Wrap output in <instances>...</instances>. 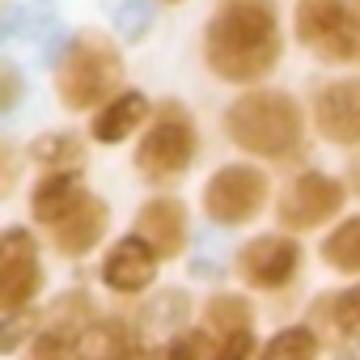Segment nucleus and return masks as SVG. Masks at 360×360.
<instances>
[{
  "label": "nucleus",
  "mask_w": 360,
  "mask_h": 360,
  "mask_svg": "<svg viewBox=\"0 0 360 360\" xmlns=\"http://www.w3.org/2000/svg\"><path fill=\"white\" fill-rule=\"evenodd\" d=\"M169 5H178V0H169Z\"/></svg>",
  "instance_id": "30"
},
{
  "label": "nucleus",
  "mask_w": 360,
  "mask_h": 360,
  "mask_svg": "<svg viewBox=\"0 0 360 360\" xmlns=\"http://www.w3.org/2000/svg\"><path fill=\"white\" fill-rule=\"evenodd\" d=\"M204 318H208V330H217L221 339H229V335L255 326V305L246 297H238V292H217V297H208Z\"/></svg>",
  "instance_id": "18"
},
{
  "label": "nucleus",
  "mask_w": 360,
  "mask_h": 360,
  "mask_svg": "<svg viewBox=\"0 0 360 360\" xmlns=\"http://www.w3.org/2000/svg\"><path fill=\"white\" fill-rule=\"evenodd\" d=\"M301 267V246L284 233H263V238H250L242 250H238V276L250 284V288H284L292 284Z\"/></svg>",
  "instance_id": "8"
},
{
  "label": "nucleus",
  "mask_w": 360,
  "mask_h": 360,
  "mask_svg": "<svg viewBox=\"0 0 360 360\" xmlns=\"http://www.w3.org/2000/svg\"><path fill=\"white\" fill-rule=\"evenodd\" d=\"M195 148H200V136H195V119L183 102H161L148 119V131L144 140L136 144V174L153 187H169L178 183L191 161H195Z\"/></svg>",
  "instance_id": "4"
},
{
  "label": "nucleus",
  "mask_w": 360,
  "mask_h": 360,
  "mask_svg": "<svg viewBox=\"0 0 360 360\" xmlns=\"http://www.w3.org/2000/svg\"><path fill=\"white\" fill-rule=\"evenodd\" d=\"M339 360H360V339H347V347L339 352Z\"/></svg>",
  "instance_id": "29"
},
{
  "label": "nucleus",
  "mask_w": 360,
  "mask_h": 360,
  "mask_svg": "<svg viewBox=\"0 0 360 360\" xmlns=\"http://www.w3.org/2000/svg\"><path fill=\"white\" fill-rule=\"evenodd\" d=\"M153 119V106H148V98L140 94V89H123V94H115L98 115H94V140L98 144H123L136 127H144Z\"/></svg>",
  "instance_id": "15"
},
{
  "label": "nucleus",
  "mask_w": 360,
  "mask_h": 360,
  "mask_svg": "<svg viewBox=\"0 0 360 360\" xmlns=\"http://www.w3.org/2000/svg\"><path fill=\"white\" fill-rule=\"evenodd\" d=\"M343 64H360V0H347V34H343Z\"/></svg>",
  "instance_id": "26"
},
{
  "label": "nucleus",
  "mask_w": 360,
  "mask_h": 360,
  "mask_svg": "<svg viewBox=\"0 0 360 360\" xmlns=\"http://www.w3.org/2000/svg\"><path fill=\"white\" fill-rule=\"evenodd\" d=\"M34 322H39V314L26 305V309H18V314H5V335H0V352L5 356H13L18 347H22V335H34Z\"/></svg>",
  "instance_id": "24"
},
{
  "label": "nucleus",
  "mask_w": 360,
  "mask_h": 360,
  "mask_svg": "<svg viewBox=\"0 0 360 360\" xmlns=\"http://www.w3.org/2000/svg\"><path fill=\"white\" fill-rule=\"evenodd\" d=\"M347 187H352V191L360 195V153H356V157L347 161Z\"/></svg>",
  "instance_id": "28"
},
{
  "label": "nucleus",
  "mask_w": 360,
  "mask_h": 360,
  "mask_svg": "<svg viewBox=\"0 0 360 360\" xmlns=\"http://www.w3.org/2000/svg\"><path fill=\"white\" fill-rule=\"evenodd\" d=\"M115 22H119V34L127 43H140L148 34V22H153V9L144 5V0H123V5L115 9Z\"/></svg>",
  "instance_id": "23"
},
{
  "label": "nucleus",
  "mask_w": 360,
  "mask_h": 360,
  "mask_svg": "<svg viewBox=\"0 0 360 360\" xmlns=\"http://www.w3.org/2000/svg\"><path fill=\"white\" fill-rule=\"evenodd\" d=\"M0 85H5L0 110H13V106H18V98H22V77H18V68H13V64H5V68H0Z\"/></svg>",
  "instance_id": "27"
},
{
  "label": "nucleus",
  "mask_w": 360,
  "mask_h": 360,
  "mask_svg": "<svg viewBox=\"0 0 360 360\" xmlns=\"http://www.w3.org/2000/svg\"><path fill=\"white\" fill-rule=\"evenodd\" d=\"M72 360H140V335L123 318H94L77 335Z\"/></svg>",
  "instance_id": "14"
},
{
  "label": "nucleus",
  "mask_w": 360,
  "mask_h": 360,
  "mask_svg": "<svg viewBox=\"0 0 360 360\" xmlns=\"http://www.w3.org/2000/svg\"><path fill=\"white\" fill-rule=\"evenodd\" d=\"M89 191H85V183L72 174V169H51L43 183L34 187V195H30V212H34V221L39 225H56V221H64L81 200H85Z\"/></svg>",
  "instance_id": "16"
},
{
  "label": "nucleus",
  "mask_w": 360,
  "mask_h": 360,
  "mask_svg": "<svg viewBox=\"0 0 360 360\" xmlns=\"http://www.w3.org/2000/svg\"><path fill=\"white\" fill-rule=\"evenodd\" d=\"M225 136L242 153L292 161L305 148V115L284 89H250L225 106Z\"/></svg>",
  "instance_id": "2"
},
{
  "label": "nucleus",
  "mask_w": 360,
  "mask_h": 360,
  "mask_svg": "<svg viewBox=\"0 0 360 360\" xmlns=\"http://www.w3.org/2000/svg\"><path fill=\"white\" fill-rule=\"evenodd\" d=\"M30 157H34L39 165H51V169H68V165H81L85 144H81V136H72V131H47V136H39V140L30 144Z\"/></svg>",
  "instance_id": "19"
},
{
  "label": "nucleus",
  "mask_w": 360,
  "mask_h": 360,
  "mask_svg": "<svg viewBox=\"0 0 360 360\" xmlns=\"http://www.w3.org/2000/svg\"><path fill=\"white\" fill-rule=\"evenodd\" d=\"M314 123L330 144H360V77L318 85Z\"/></svg>",
  "instance_id": "10"
},
{
  "label": "nucleus",
  "mask_w": 360,
  "mask_h": 360,
  "mask_svg": "<svg viewBox=\"0 0 360 360\" xmlns=\"http://www.w3.org/2000/svg\"><path fill=\"white\" fill-rule=\"evenodd\" d=\"M343 212V187L335 183L330 174H318V169H305L297 174L292 183L284 187L280 204H276V217L284 229H318L326 221H335Z\"/></svg>",
  "instance_id": "6"
},
{
  "label": "nucleus",
  "mask_w": 360,
  "mask_h": 360,
  "mask_svg": "<svg viewBox=\"0 0 360 360\" xmlns=\"http://www.w3.org/2000/svg\"><path fill=\"white\" fill-rule=\"evenodd\" d=\"M43 288V263H39V242L26 229H5L0 238V309L18 314L34 305Z\"/></svg>",
  "instance_id": "7"
},
{
  "label": "nucleus",
  "mask_w": 360,
  "mask_h": 360,
  "mask_svg": "<svg viewBox=\"0 0 360 360\" xmlns=\"http://www.w3.org/2000/svg\"><path fill=\"white\" fill-rule=\"evenodd\" d=\"M259 360H318V335L309 326H284L263 343Z\"/></svg>",
  "instance_id": "20"
},
{
  "label": "nucleus",
  "mask_w": 360,
  "mask_h": 360,
  "mask_svg": "<svg viewBox=\"0 0 360 360\" xmlns=\"http://www.w3.org/2000/svg\"><path fill=\"white\" fill-rule=\"evenodd\" d=\"M136 233H140L161 259H174L178 250H183V242H187V208H183V200H174V195L148 200V204L136 212Z\"/></svg>",
  "instance_id": "12"
},
{
  "label": "nucleus",
  "mask_w": 360,
  "mask_h": 360,
  "mask_svg": "<svg viewBox=\"0 0 360 360\" xmlns=\"http://www.w3.org/2000/svg\"><path fill=\"white\" fill-rule=\"evenodd\" d=\"M297 39L322 64H343L347 34V0H297Z\"/></svg>",
  "instance_id": "9"
},
{
  "label": "nucleus",
  "mask_w": 360,
  "mask_h": 360,
  "mask_svg": "<svg viewBox=\"0 0 360 360\" xmlns=\"http://www.w3.org/2000/svg\"><path fill=\"white\" fill-rule=\"evenodd\" d=\"M148 360H208V343L204 330H187V335H174L161 347L148 352Z\"/></svg>",
  "instance_id": "22"
},
{
  "label": "nucleus",
  "mask_w": 360,
  "mask_h": 360,
  "mask_svg": "<svg viewBox=\"0 0 360 360\" xmlns=\"http://www.w3.org/2000/svg\"><path fill=\"white\" fill-rule=\"evenodd\" d=\"M322 309H326L330 330H335L339 339H360V284H356V288L335 292Z\"/></svg>",
  "instance_id": "21"
},
{
  "label": "nucleus",
  "mask_w": 360,
  "mask_h": 360,
  "mask_svg": "<svg viewBox=\"0 0 360 360\" xmlns=\"http://www.w3.org/2000/svg\"><path fill=\"white\" fill-rule=\"evenodd\" d=\"M123 85V56L102 30H81L68 39L56 68V98L64 110H94L115 98Z\"/></svg>",
  "instance_id": "3"
},
{
  "label": "nucleus",
  "mask_w": 360,
  "mask_h": 360,
  "mask_svg": "<svg viewBox=\"0 0 360 360\" xmlns=\"http://www.w3.org/2000/svg\"><path fill=\"white\" fill-rule=\"evenodd\" d=\"M284 56L271 0H217L204 30V60L229 85H255L276 72Z\"/></svg>",
  "instance_id": "1"
},
{
  "label": "nucleus",
  "mask_w": 360,
  "mask_h": 360,
  "mask_svg": "<svg viewBox=\"0 0 360 360\" xmlns=\"http://www.w3.org/2000/svg\"><path fill=\"white\" fill-rule=\"evenodd\" d=\"M267 204V174L255 165H221L204 187V212L217 225H246Z\"/></svg>",
  "instance_id": "5"
},
{
  "label": "nucleus",
  "mask_w": 360,
  "mask_h": 360,
  "mask_svg": "<svg viewBox=\"0 0 360 360\" xmlns=\"http://www.w3.org/2000/svg\"><path fill=\"white\" fill-rule=\"evenodd\" d=\"M208 360H255V330H238L221 339V347L208 352Z\"/></svg>",
  "instance_id": "25"
},
{
  "label": "nucleus",
  "mask_w": 360,
  "mask_h": 360,
  "mask_svg": "<svg viewBox=\"0 0 360 360\" xmlns=\"http://www.w3.org/2000/svg\"><path fill=\"white\" fill-rule=\"evenodd\" d=\"M322 263L343 276H360V217H347L322 238Z\"/></svg>",
  "instance_id": "17"
},
{
  "label": "nucleus",
  "mask_w": 360,
  "mask_h": 360,
  "mask_svg": "<svg viewBox=\"0 0 360 360\" xmlns=\"http://www.w3.org/2000/svg\"><path fill=\"white\" fill-rule=\"evenodd\" d=\"M106 225H110V208H106L102 200L85 195L64 221L51 225V242H56V250H60L64 259H81V255H89V250L102 242Z\"/></svg>",
  "instance_id": "13"
},
{
  "label": "nucleus",
  "mask_w": 360,
  "mask_h": 360,
  "mask_svg": "<svg viewBox=\"0 0 360 360\" xmlns=\"http://www.w3.org/2000/svg\"><path fill=\"white\" fill-rule=\"evenodd\" d=\"M157 259L161 255L140 233H127L110 246V255L102 263V280L110 292H144L157 280Z\"/></svg>",
  "instance_id": "11"
}]
</instances>
